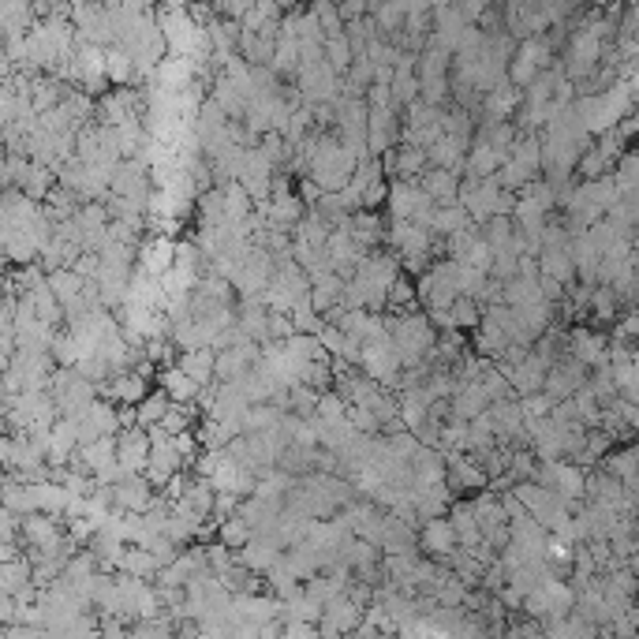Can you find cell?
<instances>
[{"instance_id":"7402d4cb","label":"cell","mask_w":639,"mask_h":639,"mask_svg":"<svg viewBox=\"0 0 639 639\" xmlns=\"http://www.w3.org/2000/svg\"><path fill=\"white\" fill-rule=\"evenodd\" d=\"M505 157L509 154L494 150L490 142L471 139L468 154H464V172H471V176H494V172L501 169V161H505Z\"/></svg>"},{"instance_id":"277c9868","label":"cell","mask_w":639,"mask_h":639,"mask_svg":"<svg viewBox=\"0 0 639 639\" xmlns=\"http://www.w3.org/2000/svg\"><path fill=\"white\" fill-rule=\"evenodd\" d=\"M400 142L397 105H367V154H385Z\"/></svg>"},{"instance_id":"d4e9b609","label":"cell","mask_w":639,"mask_h":639,"mask_svg":"<svg viewBox=\"0 0 639 639\" xmlns=\"http://www.w3.org/2000/svg\"><path fill=\"white\" fill-rule=\"evenodd\" d=\"M213 355L217 352H213L210 344H206V348H191V352L176 355V367L187 370L199 385H206V382H213Z\"/></svg>"},{"instance_id":"5bb4252c","label":"cell","mask_w":639,"mask_h":639,"mask_svg":"<svg viewBox=\"0 0 639 639\" xmlns=\"http://www.w3.org/2000/svg\"><path fill=\"white\" fill-rule=\"evenodd\" d=\"M497 370L509 378V385H512V393L516 397H527V393H539L542 389V378H546V363H542L539 355L535 352H527L520 363H512V367H505V363H497Z\"/></svg>"},{"instance_id":"4316f807","label":"cell","mask_w":639,"mask_h":639,"mask_svg":"<svg viewBox=\"0 0 639 639\" xmlns=\"http://www.w3.org/2000/svg\"><path fill=\"white\" fill-rule=\"evenodd\" d=\"M45 284L53 288V296H57L60 303H68V299H75L79 292H83L86 277H79V273L71 270V266H57V270L45 273Z\"/></svg>"},{"instance_id":"52a82bcc","label":"cell","mask_w":639,"mask_h":639,"mask_svg":"<svg viewBox=\"0 0 639 639\" xmlns=\"http://www.w3.org/2000/svg\"><path fill=\"white\" fill-rule=\"evenodd\" d=\"M109 494H113V509L120 512H142L150 509V501L157 497V490L146 483L142 471H124L109 483Z\"/></svg>"},{"instance_id":"83f0119b","label":"cell","mask_w":639,"mask_h":639,"mask_svg":"<svg viewBox=\"0 0 639 639\" xmlns=\"http://www.w3.org/2000/svg\"><path fill=\"white\" fill-rule=\"evenodd\" d=\"M326 236H329V225L311 210V206H307L303 217L292 225V240H303V243H311V247H326Z\"/></svg>"},{"instance_id":"8fae6325","label":"cell","mask_w":639,"mask_h":639,"mask_svg":"<svg viewBox=\"0 0 639 639\" xmlns=\"http://www.w3.org/2000/svg\"><path fill=\"white\" fill-rule=\"evenodd\" d=\"M445 483L453 494H471V490H486V471L471 453H445Z\"/></svg>"},{"instance_id":"6da1fadb","label":"cell","mask_w":639,"mask_h":639,"mask_svg":"<svg viewBox=\"0 0 639 639\" xmlns=\"http://www.w3.org/2000/svg\"><path fill=\"white\" fill-rule=\"evenodd\" d=\"M583 475H587V468L572 464V460H561V456H557V460H539L535 471H531L535 483L554 490L557 497H565L572 509L583 501Z\"/></svg>"},{"instance_id":"9a60e30c","label":"cell","mask_w":639,"mask_h":639,"mask_svg":"<svg viewBox=\"0 0 639 639\" xmlns=\"http://www.w3.org/2000/svg\"><path fill=\"white\" fill-rule=\"evenodd\" d=\"M146 453H150V434H146V426L116 430V468L120 471H142Z\"/></svg>"},{"instance_id":"f1b7e54d","label":"cell","mask_w":639,"mask_h":639,"mask_svg":"<svg viewBox=\"0 0 639 639\" xmlns=\"http://www.w3.org/2000/svg\"><path fill=\"white\" fill-rule=\"evenodd\" d=\"M213 539L225 542L228 550H240L243 542L251 539V524L243 520L240 512H232V516H221V520H217V531H213Z\"/></svg>"},{"instance_id":"d6a6232c","label":"cell","mask_w":639,"mask_h":639,"mask_svg":"<svg viewBox=\"0 0 639 639\" xmlns=\"http://www.w3.org/2000/svg\"><path fill=\"white\" fill-rule=\"evenodd\" d=\"M314 404H318V389H311V385H303V382H296L292 389H288V412H292V415H299V419H311Z\"/></svg>"},{"instance_id":"cb8c5ba5","label":"cell","mask_w":639,"mask_h":639,"mask_svg":"<svg viewBox=\"0 0 639 639\" xmlns=\"http://www.w3.org/2000/svg\"><path fill=\"white\" fill-rule=\"evenodd\" d=\"M475 225L468 217V210L460 206V202H449V206H434V217H430V232L434 236H449V232H460V228Z\"/></svg>"},{"instance_id":"9c48e42d","label":"cell","mask_w":639,"mask_h":639,"mask_svg":"<svg viewBox=\"0 0 639 639\" xmlns=\"http://www.w3.org/2000/svg\"><path fill=\"white\" fill-rule=\"evenodd\" d=\"M68 531L60 524V516L53 512H27L19 516V542L23 546H34V550H53Z\"/></svg>"},{"instance_id":"d6986e66","label":"cell","mask_w":639,"mask_h":639,"mask_svg":"<svg viewBox=\"0 0 639 639\" xmlns=\"http://www.w3.org/2000/svg\"><path fill=\"white\" fill-rule=\"evenodd\" d=\"M419 187H423L426 195H430V202L434 206H449V202H456V187H460V176L449 169H434V165H426L419 176Z\"/></svg>"},{"instance_id":"ba28073f","label":"cell","mask_w":639,"mask_h":639,"mask_svg":"<svg viewBox=\"0 0 639 639\" xmlns=\"http://www.w3.org/2000/svg\"><path fill=\"white\" fill-rule=\"evenodd\" d=\"M550 60H554V53H550V42H542V38H531V42L520 45V53L509 60V71H505V79L509 83H516L520 90H524L539 71L550 68Z\"/></svg>"},{"instance_id":"3957f363","label":"cell","mask_w":639,"mask_h":639,"mask_svg":"<svg viewBox=\"0 0 639 639\" xmlns=\"http://www.w3.org/2000/svg\"><path fill=\"white\" fill-rule=\"evenodd\" d=\"M355 367H363V374H367L370 382L385 385V389H400V370H404V363H400V355L393 352L389 337L374 344H359V363H355Z\"/></svg>"},{"instance_id":"e575fe53","label":"cell","mask_w":639,"mask_h":639,"mask_svg":"<svg viewBox=\"0 0 639 639\" xmlns=\"http://www.w3.org/2000/svg\"><path fill=\"white\" fill-rule=\"evenodd\" d=\"M266 333H270V341H284V337H292L296 329H292V318L284 311H270L266 314Z\"/></svg>"},{"instance_id":"ffe728a7","label":"cell","mask_w":639,"mask_h":639,"mask_svg":"<svg viewBox=\"0 0 639 639\" xmlns=\"http://www.w3.org/2000/svg\"><path fill=\"white\" fill-rule=\"evenodd\" d=\"M568 255H572V266H576V281L595 284L598 258H602V255H598V247L591 243V236H587V228L568 236Z\"/></svg>"},{"instance_id":"603a6c76","label":"cell","mask_w":639,"mask_h":639,"mask_svg":"<svg viewBox=\"0 0 639 639\" xmlns=\"http://www.w3.org/2000/svg\"><path fill=\"white\" fill-rule=\"evenodd\" d=\"M598 468H606L610 475H617V479L625 483V490L636 494V445H632V441H628L625 449H610V453L598 460Z\"/></svg>"},{"instance_id":"30bf717a","label":"cell","mask_w":639,"mask_h":639,"mask_svg":"<svg viewBox=\"0 0 639 639\" xmlns=\"http://www.w3.org/2000/svg\"><path fill=\"white\" fill-rule=\"evenodd\" d=\"M255 363H258V344L236 341L213 355V378H217V382H240Z\"/></svg>"},{"instance_id":"44dd1931","label":"cell","mask_w":639,"mask_h":639,"mask_svg":"<svg viewBox=\"0 0 639 639\" xmlns=\"http://www.w3.org/2000/svg\"><path fill=\"white\" fill-rule=\"evenodd\" d=\"M445 516H449V524H453L456 542H460V546H475V542H483V535H479V524H475V512H471V497L456 494Z\"/></svg>"},{"instance_id":"5b68a950","label":"cell","mask_w":639,"mask_h":639,"mask_svg":"<svg viewBox=\"0 0 639 639\" xmlns=\"http://www.w3.org/2000/svg\"><path fill=\"white\" fill-rule=\"evenodd\" d=\"M415 546H419V554L423 557H434V561L445 565V561L453 557L456 546H460L453 524H449V516H430V520H423L419 531H415Z\"/></svg>"},{"instance_id":"2e32d148","label":"cell","mask_w":639,"mask_h":639,"mask_svg":"<svg viewBox=\"0 0 639 639\" xmlns=\"http://www.w3.org/2000/svg\"><path fill=\"white\" fill-rule=\"evenodd\" d=\"M490 408V397H486L483 382L475 378V382H460L453 385V393H449V415L453 419H475V415H483Z\"/></svg>"},{"instance_id":"484cf974","label":"cell","mask_w":639,"mask_h":639,"mask_svg":"<svg viewBox=\"0 0 639 639\" xmlns=\"http://www.w3.org/2000/svg\"><path fill=\"white\" fill-rule=\"evenodd\" d=\"M30 583V561L23 554H15L12 561H0V591L4 595H19Z\"/></svg>"},{"instance_id":"8d00e7d4","label":"cell","mask_w":639,"mask_h":639,"mask_svg":"<svg viewBox=\"0 0 639 639\" xmlns=\"http://www.w3.org/2000/svg\"><path fill=\"white\" fill-rule=\"evenodd\" d=\"M0 539H19V516L0 505Z\"/></svg>"},{"instance_id":"4dcf8cb0","label":"cell","mask_w":639,"mask_h":639,"mask_svg":"<svg viewBox=\"0 0 639 639\" xmlns=\"http://www.w3.org/2000/svg\"><path fill=\"white\" fill-rule=\"evenodd\" d=\"M169 404L172 400L161 393V389H150L146 397L135 404V419H139V426H154V423H161V415L169 412Z\"/></svg>"},{"instance_id":"836d02e7","label":"cell","mask_w":639,"mask_h":639,"mask_svg":"<svg viewBox=\"0 0 639 639\" xmlns=\"http://www.w3.org/2000/svg\"><path fill=\"white\" fill-rule=\"evenodd\" d=\"M344 415H348V423L355 426V434H382V419L374 412H367V408H355V404H348L344 408Z\"/></svg>"},{"instance_id":"74e56055","label":"cell","mask_w":639,"mask_h":639,"mask_svg":"<svg viewBox=\"0 0 639 639\" xmlns=\"http://www.w3.org/2000/svg\"><path fill=\"white\" fill-rule=\"evenodd\" d=\"M0 479H4V468H0Z\"/></svg>"},{"instance_id":"f546056e","label":"cell","mask_w":639,"mask_h":639,"mask_svg":"<svg viewBox=\"0 0 639 639\" xmlns=\"http://www.w3.org/2000/svg\"><path fill=\"white\" fill-rule=\"evenodd\" d=\"M195 419H199V404H195V400H191V404H176V400H172L169 412L161 415V423H154V426H161L165 434H176V430L195 426Z\"/></svg>"},{"instance_id":"e0dca14e","label":"cell","mask_w":639,"mask_h":639,"mask_svg":"<svg viewBox=\"0 0 639 639\" xmlns=\"http://www.w3.org/2000/svg\"><path fill=\"white\" fill-rule=\"evenodd\" d=\"M157 389L165 393L169 400H176V404H191V400L199 397L202 385L187 374V370H180L176 363H165V367H157Z\"/></svg>"},{"instance_id":"7a4b0ae2","label":"cell","mask_w":639,"mask_h":639,"mask_svg":"<svg viewBox=\"0 0 639 639\" xmlns=\"http://www.w3.org/2000/svg\"><path fill=\"white\" fill-rule=\"evenodd\" d=\"M572 602H576V587L565 583L561 576H550L524 595V613L539 617V621H554V617H565L572 610Z\"/></svg>"},{"instance_id":"7c38bea8","label":"cell","mask_w":639,"mask_h":639,"mask_svg":"<svg viewBox=\"0 0 639 639\" xmlns=\"http://www.w3.org/2000/svg\"><path fill=\"white\" fill-rule=\"evenodd\" d=\"M606 348H610V337L606 329L595 326H568V355H576L583 367H602L606 363Z\"/></svg>"},{"instance_id":"ac0fdd59","label":"cell","mask_w":639,"mask_h":639,"mask_svg":"<svg viewBox=\"0 0 639 639\" xmlns=\"http://www.w3.org/2000/svg\"><path fill=\"white\" fill-rule=\"evenodd\" d=\"M348 228H352L355 243L363 247V251H378V247H385V221L378 217L374 210H355L348 213Z\"/></svg>"},{"instance_id":"8992f818","label":"cell","mask_w":639,"mask_h":639,"mask_svg":"<svg viewBox=\"0 0 639 639\" xmlns=\"http://www.w3.org/2000/svg\"><path fill=\"white\" fill-rule=\"evenodd\" d=\"M363 610H367V606H359L348 591L329 598L326 606H322V613H318V636H348V632H355Z\"/></svg>"},{"instance_id":"4fadbf2b","label":"cell","mask_w":639,"mask_h":639,"mask_svg":"<svg viewBox=\"0 0 639 639\" xmlns=\"http://www.w3.org/2000/svg\"><path fill=\"white\" fill-rule=\"evenodd\" d=\"M146 393H150V378H142L135 367L116 370V374H109V378L98 385V397L113 400V404H139Z\"/></svg>"},{"instance_id":"1f68e13d","label":"cell","mask_w":639,"mask_h":639,"mask_svg":"<svg viewBox=\"0 0 639 639\" xmlns=\"http://www.w3.org/2000/svg\"><path fill=\"white\" fill-rule=\"evenodd\" d=\"M479 314H483V307L471 296H456L453 303H449V318H453L456 329H475L479 326Z\"/></svg>"},{"instance_id":"d590c367","label":"cell","mask_w":639,"mask_h":639,"mask_svg":"<svg viewBox=\"0 0 639 639\" xmlns=\"http://www.w3.org/2000/svg\"><path fill=\"white\" fill-rule=\"evenodd\" d=\"M15 621H19V602H15V595L0 591V625H15Z\"/></svg>"}]
</instances>
